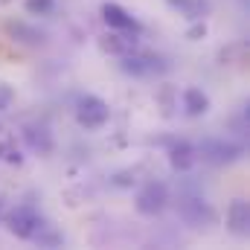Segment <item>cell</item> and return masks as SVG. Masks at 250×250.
Returning <instances> with one entry per match:
<instances>
[{
    "label": "cell",
    "mask_w": 250,
    "mask_h": 250,
    "mask_svg": "<svg viewBox=\"0 0 250 250\" xmlns=\"http://www.w3.org/2000/svg\"><path fill=\"white\" fill-rule=\"evenodd\" d=\"M76 120H79L82 128H87V131H99L102 125L111 120V108L99 96H82L79 105H76Z\"/></svg>",
    "instance_id": "cell-1"
},
{
    "label": "cell",
    "mask_w": 250,
    "mask_h": 250,
    "mask_svg": "<svg viewBox=\"0 0 250 250\" xmlns=\"http://www.w3.org/2000/svg\"><path fill=\"white\" fill-rule=\"evenodd\" d=\"M195 151H198L204 160L224 166V163L239 160V157L245 154V146H242V143H230V140H204L201 148H195Z\"/></svg>",
    "instance_id": "cell-2"
},
{
    "label": "cell",
    "mask_w": 250,
    "mask_h": 250,
    "mask_svg": "<svg viewBox=\"0 0 250 250\" xmlns=\"http://www.w3.org/2000/svg\"><path fill=\"white\" fill-rule=\"evenodd\" d=\"M166 204H169V189L163 181H148L137 192V209L143 215H157L166 209Z\"/></svg>",
    "instance_id": "cell-3"
},
{
    "label": "cell",
    "mask_w": 250,
    "mask_h": 250,
    "mask_svg": "<svg viewBox=\"0 0 250 250\" xmlns=\"http://www.w3.org/2000/svg\"><path fill=\"white\" fill-rule=\"evenodd\" d=\"M38 224H41V218H38V212H35L32 207H15V209L6 215V227H9L18 239H32L35 230H38Z\"/></svg>",
    "instance_id": "cell-4"
},
{
    "label": "cell",
    "mask_w": 250,
    "mask_h": 250,
    "mask_svg": "<svg viewBox=\"0 0 250 250\" xmlns=\"http://www.w3.org/2000/svg\"><path fill=\"white\" fill-rule=\"evenodd\" d=\"M123 70L131 76H151V73H163L166 62L160 56H151V53H128L123 56Z\"/></svg>",
    "instance_id": "cell-5"
},
{
    "label": "cell",
    "mask_w": 250,
    "mask_h": 250,
    "mask_svg": "<svg viewBox=\"0 0 250 250\" xmlns=\"http://www.w3.org/2000/svg\"><path fill=\"white\" fill-rule=\"evenodd\" d=\"M99 50L102 53H108V56H128V53H134L137 50V32H120V29H114L111 35H102L99 41Z\"/></svg>",
    "instance_id": "cell-6"
},
{
    "label": "cell",
    "mask_w": 250,
    "mask_h": 250,
    "mask_svg": "<svg viewBox=\"0 0 250 250\" xmlns=\"http://www.w3.org/2000/svg\"><path fill=\"white\" fill-rule=\"evenodd\" d=\"M102 21L111 29H120V32H140V23L125 12L120 3H102Z\"/></svg>",
    "instance_id": "cell-7"
},
{
    "label": "cell",
    "mask_w": 250,
    "mask_h": 250,
    "mask_svg": "<svg viewBox=\"0 0 250 250\" xmlns=\"http://www.w3.org/2000/svg\"><path fill=\"white\" fill-rule=\"evenodd\" d=\"M227 227H230L233 236H248L250 233V204L248 201H242V198L230 201V207H227Z\"/></svg>",
    "instance_id": "cell-8"
},
{
    "label": "cell",
    "mask_w": 250,
    "mask_h": 250,
    "mask_svg": "<svg viewBox=\"0 0 250 250\" xmlns=\"http://www.w3.org/2000/svg\"><path fill=\"white\" fill-rule=\"evenodd\" d=\"M195 157H198L195 146H192V143H184V140L169 148V166H172L175 172H189V169L195 166Z\"/></svg>",
    "instance_id": "cell-9"
},
{
    "label": "cell",
    "mask_w": 250,
    "mask_h": 250,
    "mask_svg": "<svg viewBox=\"0 0 250 250\" xmlns=\"http://www.w3.org/2000/svg\"><path fill=\"white\" fill-rule=\"evenodd\" d=\"M184 111L189 117H204L209 111V96L201 87H187L184 90Z\"/></svg>",
    "instance_id": "cell-10"
},
{
    "label": "cell",
    "mask_w": 250,
    "mask_h": 250,
    "mask_svg": "<svg viewBox=\"0 0 250 250\" xmlns=\"http://www.w3.org/2000/svg\"><path fill=\"white\" fill-rule=\"evenodd\" d=\"M23 137H26V143H29L32 151H38V154H50L53 151V137H50V131L44 125H29L23 131Z\"/></svg>",
    "instance_id": "cell-11"
},
{
    "label": "cell",
    "mask_w": 250,
    "mask_h": 250,
    "mask_svg": "<svg viewBox=\"0 0 250 250\" xmlns=\"http://www.w3.org/2000/svg\"><path fill=\"white\" fill-rule=\"evenodd\" d=\"M184 18H189V21H201L204 15H209V0H169Z\"/></svg>",
    "instance_id": "cell-12"
},
{
    "label": "cell",
    "mask_w": 250,
    "mask_h": 250,
    "mask_svg": "<svg viewBox=\"0 0 250 250\" xmlns=\"http://www.w3.org/2000/svg\"><path fill=\"white\" fill-rule=\"evenodd\" d=\"M6 32L15 38V41H23V44H44V32L26 26V23H18V21H9L6 23Z\"/></svg>",
    "instance_id": "cell-13"
},
{
    "label": "cell",
    "mask_w": 250,
    "mask_h": 250,
    "mask_svg": "<svg viewBox=\"0 0 250 250\" xmlns=\"http://www.w3.org/2000/svg\"><path fill=\"white\" fill-rule=\"evenodd\" d=\"M181 215H184L187 221H192V224H201V218H204V221H209V218H212V212L207 209V204H204V201H198V198H189L187 204L181 207Z\"/></svg>",
    "instance_id": "cell-14"
},
{
    "label": "cell",
    "mask_w": 250,
    "mask_h": 250,
    "mask_svg": "<svg viewBox=\"0 0 250 250\" xmlns=\"http://www.w3.org/2000/svg\"><path fill=\"white\" fill-rule=\"evenodd\" d=\"M0 160L3 163H12V166H21L23 163V154H21V148H18V143H15L12 134L0 137Z\"/></svg>",
    "instance_id": "cell-15"
},
{
    "label": "cell",
    "mask_w": 250,
    "mask_h": 250,
    "mask_svg": "<svg viewBox=\"0 0 250 250\" xmlns=\"http://www.w3.org/2000/svg\"><path fill=\"white\" fill-rule=\"evenodd\" d=\"M187 38H189V41H201V38H207V23H204V18H201V21H195V23L189 26Z\"/></svg>",
    "instance_id": "cell-16"
},
{
    "label": "cell",
    "mask_w": 250,
    "mask_h": 250,
    "mask_svg": "<svg viewBox=\"0 0 250 250\" xmlns=\"http://www.w3.org/2000/svg\"><path fill=\"white\" fill-rule=\"evenodd\" d=\"M50 9H53V0H26V12L32 15H44Z\"/></svg>",
    "instance_id": "cell-17"
},
{
    "label": "cell",
    "mask_w": 250,
    "mask_h": 250,
    "mask_svg": "<svg viewBox=\"0 0 250 250\" xmlns=\"http://www.w3.org/2000/svg\"><path fill=\"white\" fill-rule=\"evenodd\" d=\"M12 99H15V90H12L6 82H0V111H6V108L12 105Z\"/></svg>",
    "instance_id": "cell-18"
}]
</instances>
